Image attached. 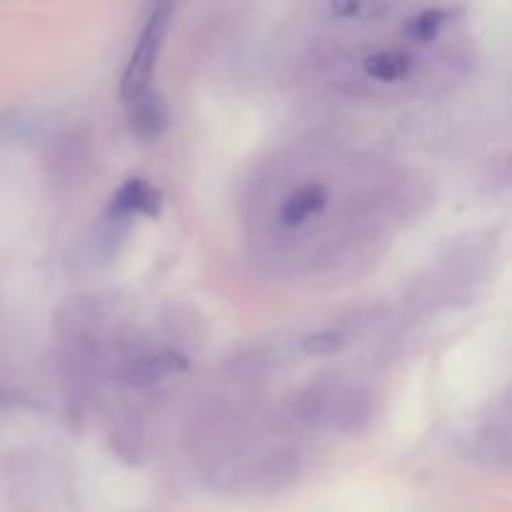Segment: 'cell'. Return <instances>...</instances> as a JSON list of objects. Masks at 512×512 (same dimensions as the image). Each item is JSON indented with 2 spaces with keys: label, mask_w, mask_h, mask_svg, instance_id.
Wrapping results in <instances>:
<instances>
[{
  "label": "cell",
  "mask_w": 512,
  "mask_h": 512,
  "mask_svg": "<svg viewBox=\"0 0 512 512\" xmlns=\"http://www.w3.org/2000/svg\"><path fill=\"white\" fill-rule=\"evenodd\" d=\"M385 10V0H330V13L340 20H370Z\"/></svg>",
  "instance_id": "30bf717a"
},
{
  "label": "cell",
  "mask_w": 512,
  "mask_h": 512,
  "mask_svg": "<svg viewBox=\"0 0 512 512\" xmlns=\"http://www.w3.org/2000/svg\"><path fill=\"white\" fill-rule=\"evenodd\" d=\"M413 68V55L400 48L373 50L363 60L365 75H370L378 83H403V80H408L413 75Z\"/></svg>",
  "instance_id": "52a82bcc"
},
{
  "label": "cell",
  "mask_w": 512,
  "mask_h": 512,
  "mask_svg": "<svg viewBox=\"0 0 512 512\" xmlns=\"http://www.w3.org/2000/svg\"><path fill=\"white\" fill-rule=\"evenodd\" d=\"M188 370L190 363L183 353L170 348H153L130 355L120 368V380L133 390H148L180 378Z\"/></svg>",
  "instance_id": "7a4b0ae2"
},
{
  "label": "cell",
  "mask_w": 512,
  "mask_h": 512,
  "mask_svg": "<svg viewBox=\"0 0 512 512\" xmlns=\"http://www.w3.org/2000/svg\"><path fill=\"white\" fill-rule=\"evenodd\" d=\"M445 23H448V10L443 8H425L420 10L415 18L408 20L405 33L415 43H433L440 33H443Z\"/></svg>",
  "instance_id": "ba28073f"
},
{
  "label": "cell",
  "mask_w": 512,
  "mask_h": 512,
  "mask_svg": "<svg viewBox=\"0 0 512 512\" xmlns=\"http://www.w3.org/2000/svg\"><path fill=\"white\" fill-rule=\"evenodd\" d=\"M330 203V190L328 185L318 183V180H310V183L298 185L288 198L280 203L278 210V223L285 230H298L303 225H308L310 220L318 218L320 213H325Z\"/></svg>",
  "instance_id": "8992f818"
},
{
  "label": "cell",
  "mask_w": 512,
  "mask_h": 512,
  "mask_svg": "<svg viewBox=\"0 0 512 512\" xmlns=\"http://www.w3.org/2000/svg\"><path fill=\"white\" fill-rule=\"evenodd\" d=\"M303 460L298 450L293 448H275L255 458L248 468L240 473L245 490L253 495H270L290 488L300 478Z\"/></svg>",
  "instance_id": "3957f363"
},
{
  "label": "cell",
  "mask_w": 512,
  "mask_h": 512,
  "mask_svg": "<svg viewBox=\"0 0 512 512\" xmlns=\"http://www.w3.org/2000/svg\"><path fill=\"white\" fill-rule=\"evenodd\" d=\"M160 213H163V193L145 178H128L108 200V218L113 220H128L133 215L160 218Z\"/></svg>",
  "instance_id": "277c9868"
},
{
  "label": "cell",
  "mask_w": 512,
  "mask_h": 512,
  "mask_svg": "<svg viewBox=\"0 0 512 512\" xmlns=\"http://www.w3.org/2000/svg\"><path fill=\"white\" fill-rule=\"evenodd\" d=\"M128 105V128L140 143H155L165 135L170 125V110L158 90L148 88Z\"/></svg>",
  "instance_id": "5b68a950"
},
{
  "label": "cell",
  "mask_w": 512,
  "mask_h": 512,
  "mask_svg": "<svg viewBox=\"0 0 512 512\" xmlns=\"http://www.w3.org/2000/svg\"><path fill=\"white\" fill-rule=\"evenodd\" d=\"M170 20H173V0H155L143 28H140L138 43L130 53L123 78H120V98H123V103L138 98L153 83L155 68H158L165 38H168Z\"/></svg>",
  "instance_id": "6da1fadb"
},
{
  "label": "cell",
  "mask_w": 512,
  "mask_h": 512,
  "mask_svg": "<svg viewBox=\"0 0 512 512\" xmlns=\"http://www.w3.org/2000/svg\"><path fill=\"white\" fill-rule=\"evenodd\" d=\"M350 343V335L348 330L343 328H323V330H315V333L305 335L303 338V353L305 355H335L340 350H345V345Z\"/></svg>",
  "instance_id": "9c48e42d"
}]
</instances>
